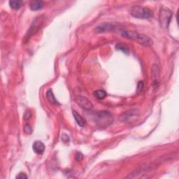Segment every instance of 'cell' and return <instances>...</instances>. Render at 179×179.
<instances>
[{"label": "cell", "instance_id": "8", "mask_svg": "<svg viewBox=\"0 0 179 179\" xmlns=\"http://www.w3.org/2000/svg\"><path fill=\"white\" fill-rule=\"evenodd\" d=\"M32 148L34 150V151L36 153L41 155L43 154L44 152L45 151V147L43 142H41L40 141H36L35 143L33 144Z\"/></svg>", "mask_w": 179, "mask_h": 179}, {"label": "cell", "instance_id": "12", "mask_svg": "<svg viewBox=\"0 0 179 179\" xmlns=\"http://www.w3.org/2000/svg\"><path fill=\"white\" fill-rule=\"evenodd\" d=\"M22 2L21 0H11L9 1V6L14 10H18L22 7Z\"/></svg>", "mask_w": 179, "mask_h": 179}, {"label": "cell", "instance_id": "4", "mask_svg": "<svg viewBox=\"0 0 179 179\" xmlns=\"http://www.w3.org/2000/svg\"><path fill=\"white\" fill-rule=\"evenodd\" d=\"M95 120L98 125L104 127L113 123V117L109 111H99L97 113Z\"/></svg>", "mask_w": 179, "mask_h": 179}, {"label": "cell", "instance_id": "1", "mask_svg": "<svg viewBox=\"0 0 179 179\" xmlns=\"http://www.w3.org/2000/svg\"><path fill=\"white\" fill-rule=\"evenodd\" d=\"M122 36L125 38L129 39L132 41H136L137 43L143 45H146V46H150L153 44V40L149 36L143 35V34L133 32V31L124 30L122 32Z\"/></svg>", "mask_w": 179, "mask_h": 179}, {"label": "cell", "instance_id": "3", "mask_svg": "<svg viewBox=\"0 0 179 179\" xmlns=\"http://www.w3.org/2000/svg\"><path fill=\"white\" fill-rule=\"evenodd\" d=\"M172 18V12L169 8L162 7L159 13V23L163 29H167Z\"/></svg>", "mask_w": 179, "mask_h": 179}, {"label": "cell", "instance_id": "14", "mask_svg": "<svg viewBox=\"0 0 179 179\" xmlns=\"http://www.w3.org/2000/svg\"><path fill=\"white\" fill-rule=\"evenodd\" d=\"M115 48L118 50H120L122 52L125 53V54H129L130 50L129 48H127L126 45L125 44H118L115 45Z\"/></svg>", "mask_w": 179, "mask_h": 179}, {"label": "cell", "instance_id": "2", "mask_svg": "<svg viewBox=\"0 0 179 179\" xmlns=\"http://www.w3.org/2000/svg\"><path fill=\"white\" fill-rule=\"evenodd\" d=\"M130 14L134 18L139 19H149L153 16V11L150 8L139 5L132 7L130 11Z\"/></svg>", "mask_w": 179, "mask_h": 179}, {"label": "cell", "instance_id": "9", "mask_svg": "<svg viewBox=\"0 0 179 179\" xmlns=\"http://www.w3.org/2000/svg\"><path fill=\"white\" fill-rule=\"evenodd\" d=\"M72 113H73V118H74V120H76V122L77 123V124L79 126L83 127V126L86 125V121L80 114H78V113L76 112V111H73Z\"/></svg>", "mask_w": 179, "mask_h": 179}, {"label": "cell", "instance_id": "10", "mask_svg": "<svg viewBox=\"0 0 179 179\" xmlns=\"http://www.w3.org/2000/svg\"><path fill=\"white\" fill-rule=\"evenodd\" d=\"M44 7V2L42 1H32L30 3V9L34 11H39Z\"/></svg>", "mask_w": 179, "mask_h": 179}, {"label": "cell", "instance_id": "13", "mask_svg": "<svg viewBox=\"0 0 179 179\" xmlns=\"http://www.w3.org/2000/svg\"><path fill=\"white\" fill-rule=\"evenodd\" d=\"M94 96L97 99H104L105 97H106L107 93L104 90H98L94 92Z\"/></svg>", "mask_w": 179, "mask_h": 179}, {"label": "cell", "instance_id": "18", "mask_svg": "<svg viewBox=\"0 0 179 179\" xmlns=\"http://www.w3.org/2000/svg\"><path fill=\"white\" fill-rule=\"evenodd\" d=\"M16 178H20V179L27 178V176L25 174V173H20V174L16 177Z\"/></svg>", "mask_w": 179, "mask_h": 179}, {"label": "cell", "instance_id": "17", "mask_svg": "<svg viewBox=\"0 0 179 179\" xmlns=\"http://www.w3.org/2000/svg\"><path fill=\"white\" fill-rule=\"evenodd\" d=\"M31 116H32V113L30 112V111H27L24 114V120H29V119L31 118Z\"/></svg>", "mask_w": 179, "mask_h": 179}, {"label": "cell", "instance_id": "7", "mask_svg": "<svg viewBox=\"0 0 179 179\" xmlns=\"http://www.w3.org/2000/svg\"><path fill=\"white\" fill-rule=\"evenodd\" d=\"M113 29H115V27L113 26V25L109 23H104L99 25L98 27H97L95 31L97 33H100V32H109V31H111Z\"/></svg>", "mask_w": 179, "mask_h": 179}, {"label": "cell", "instance_id": "15", "mask_svg": "<svg viewBox=\"0 0 179 179\" xmlns=\"http://www.w3.org/2000/svg\"><path fill=\"white\" fill-rule=\"evenodd\" d=\"M24 132L27 134H31L32 133V128L29 124H26L24 126Z\"/></svg>", "mask_w": 179, "mask_h": 179}, {"label": "cell", "instance_id": "11", "mask_svg": "<svg viewBox=\"0 0 179 179\" xmlns=\"http://www.w3.org/2000/svg\"><path fill=\"white\" fill-rule=\"evenodd\" d=\"M46 97L50 104H54V105H59V104L58 103V101H57L56 98L55 97V95H54L52 89H49L47 91Z\"/></svg>", "mask_w": 179, "mask_h": 179}, {"label": "cell", "instance_id": "5", "mask_svg": "<svg viewBox=\"0 0 179 179\" xmlns=\"http://www.w3.org/2000/svg\"><path fill=\"white\" fill-rule=\"evenodd\" d=\"M76 102L77 103L79 106H80L82 109L85 110L90 111L93 108V105L92 102L90 101L89 99H87L86 97L82 96V95H78L75 98Z\"/></svg>", "mask_w": 179, "mask_h": 179}, {"label": "cell", "instance_id": "6", "mask_svg": "<svg viewBox=\"0 0 179 179\" xmlns=\"http://www.w3.org/2000/svg\"><path fill=\"white\" fill-rule=\"evenodd\" d=\"M139 113L138 111H136V109H133V110H130L128 111H126L124 114L120 116V120L123 122H125V121H128L130 119H134L138 116Z\"/></svg>", "mask_w": 179, "mask_h": 179}, {"label": "cell", "instance_id": "16", "mask_svg": "<svg viewBox=\"0 0 179 179\" xmlns=\"http://www.w3.org/2000/svg\"><path fill=\"white\" fill-rule=\"evenodd\" d=\"M83 159V155L81 153H76L75 155V160L77 162H81Z\"/></svg>", "mask_w": 179, "mask_h": 179}]
</instances>
